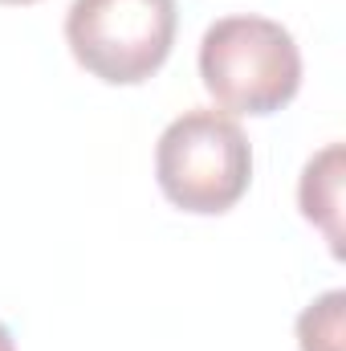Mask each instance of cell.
Wrapping results in <instances>:
<instances>
[{
  "label": "cell",
  "instance_id": "cell-7",
  "mask_svg": "<svg viewBox=\"0 0 346 351\" xmlns=\"http://www.w3.org/2000/svg\"><path fill=\"white\" fill-rule=\"evenodd\" d=\"M0 4H37V0H0Z\"/></svg>",
  "mask_w": 346,
  "mask_h": 351
},
{
  "label": "cell",
  "instance_id": "cell-2",
  "mask_svg": "<svg viewBox=\"0 0 346 351\" xmlns=\"http://www.w3.org/2000/svg\"><path fill=\"white\" fill-rule=\"evenodd\" d=\"M155 180L175 208L220 217L253 184V147L241 123L216 106H196L172 119L155 143Z\"/></svg>",
  "mask_w": 346,
  "mask_h": 351
},
{
  "label": "cell",
  "instance_id": "cell-4",
  "mask_svg": "<svg viewBox=\"0 0 346 351\" xmlns=\"http://www.w3.org/2000/svg\"><path fill=\"white\" fill-rule=\"evenodd\" d=\"M297 204L310 225L322 229L334 258H343V143L322 147L297 180Z\"/></svg>",
  "mask_w": 346,
  "mask_h": 351
},
{
  "label": "cell",
  "instance_id": "cell-5",
  "mask_svg": "<svg viewBox=\"0 0 346 351\" xmlns=\"http://www.w3.org/2000/svg\"><path fill=\"white\" fill-rule=\"evenodd\" d=\"M346 339V294L326 290L297 315V343L302 351H343Z\"/></svg>",
  "mask_w": 346,
  "mask_h": 351
},
{
  "label": "cell",
  "instance_id": "cell-6",
  "mask_svg": "<svg viewBox=\"0 0 346 351\" xmlns=\"http://www.w3.org/2000/svg\"><path fill=\"white\" fill-rule=\"evenodd\" d=\"M0 351H16V343H12V335H8L4 323H0Z\"/></svg>",
  "mask_w": 346,
  "mask_h": 351
},
{
  "label": "cell",
  "instance_id": "cell-1",
  "mask_svg": "<svg viewBox=\"0 0 346 351\" xmlns=\"http://www.w3.org/2000/svg\"><path fill=\"white\" fill-rule=\"evenodd\" d=\"M200 78L224 114H277L302 90V49L281 21L237 12L200 37Z\"/></svg>",
  "mask_w": 346,
  "mask_h": 351
},
{
  "label": "cell",
  "instance_id": "cell-3",
  "mask_svg": "<svg viewBox=\"0 0 346 351\" xmlns=\"http://www.w3.org/2000/svg\"><path fill=\"white\" fill-rule=\"evenodd\" d=\"M175 0H74L66 12V45L74 62L106 86H139L172 58Z\"/></svg>",
  "mask_w": 346,
  "mask_h": 351
}]
</instances>
